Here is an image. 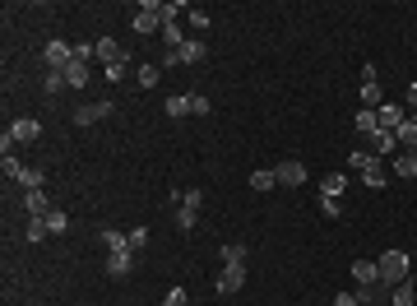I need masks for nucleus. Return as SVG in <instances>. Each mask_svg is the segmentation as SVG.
<instances>
[{"instance_id": "40", "label": "nucleus", "mask_w": 417, "mask_h": 306, "mask_svg": "<svg viewBox=\"0 0 417 306\" xmlns=\"http://www.w3.org/2000/svg\"><path fill=\"white\" fill-rule=\"evenodd\" d=\"M320 214L339 218V214H343V204H339V199H334V195H320Z\"/></svg>"}, {"instance_id": "22", "label": "nucleus", "mask_w": 417, "mask_h": 306, "mask_svg": "<svg viewBox=\"0 0 417 306\" xmlns=\"http://www.w3.org/2000/svg\"><path fill=\"white\" fill-rule=\"evenodd\" d=\"M65 84H70V89H84V84H89V61H70L65 65Z\"/></svg>"}, {"instance_id": "33", "label": "nucleus", "mask_w": 417, "mask_h": 306, "mask_svg": "<svg viewBox=\"0 0 417 306\" xmlns=\"http://www.w3.org/2000/svg\"><path fill=\"white\" fill-rule=\"evenodd\" d=\"M394 172H399V177H417V153H403V158H394Z\"/></svg>"}, {"instance_id": "1", "label": "nucleus", "mask_w": 417, "mask_h": 306, "mask_svg": "<svg viewBox=\"0 0 417 306\" xmlns=\"http://www.w3.org/2000/svg\"><path fill=\"white\" fill-rule=\"evenodd\" d=\"M376 269H380V288H399L408 278V269H413V260H408V251H385L376 260Z\"/></svg>"}, {"instance_id": "14", "label": "nucleus", "mask_w": 417, "mask_h": 306, "mask_svg": "<svg viewBox=\"0 0 417 306\" xmlns=\"http://www.w3.org/2000/svg\"><path fill=\"white\" fill-rule=\"evenodd\" d=\"M163 111H167V121H181V116H190V93H172L167 102H163Z\"/></svg>"}, {"instance_id": "42", "label": "nucleus", "mask_w": 417, "mask_h": 306, "mask_svg": "<svg viewBox=\"0 0 417 306\" xmlns=\"http://www.w3.org/2000/svg\"><path fill=\"white\" fill-rule=\"evenodd\" d=\"M195 218H200V214H190V209H176V228L190 232V228H195Z\"/></svg>"}, {"instance_id": "38", "label": "nucleus", "mask_w": 417, "mask_h": 306, "mask_svg": "<svg viewBox=\"0 0 417 306\" xmlns=\"http://www.w3.org/2000/svg\"><path fill=\"white\" fill-rule=\"evenodd\" d=\"M144 246H149V228H130V251H144Z\"/></svg>"}, {"instance_id": "25", "label": "nucleus", "mask_w": 417, "mask_h": 306, "mask_svg": "<svg viewBox=\"0 0 417 306\" xmlns=\"http://www.w3.org/2000/svg\"><path fill=\"white\" fill-rule=\"evenodd\" d=\"M19 186H24V190H42V186H46V172L42 168H24V172H19Z\"/></svg>"}, {"instance_id": "4", "label": "nucleus", "mask_w": 417, "mask_h": 306, "mask_svg": "<svg viewBox=\"0 0 417 306\" xmlns=\"http://www.w3.org/2000/svg\"><path fill=\"white\" fill-rule=\"evenodd\" d=\"M42 56H46V70H65V65L75 61V46H70V42H61V37H51Z\"/></svg>"}, {"instance_id": "9", "label": "nucleus", "mask_w": 417, "mask_h": 306, "mask_svg": "<svg viewBox=\"0 0 417 306\" xmlns=\"http://www.w3.org/2000/svg\"><path fill=\"white\" fill-rule=\"evenodd\" d=\"M37 135H42V125L33 121V116H15V121H10V139H15V144H33Z\"/></svg>"}, {"instance_id": "3", "label": "nucleus", "mask_w": 417, "mask_h": 306, "mask_svg": "<svg viewBox=\"0 0 417 306\" xmlns=\"http://www.w3.org/2000/svg\"><path fill=\"white\" fill-rule=\"evenodd\" d=\"M93 56H98L102 65H121V61H130V51H125L116 37H98V42H93Z\"/></svg>"}, {"instance_id": "29", "label": "nucleus", "mask_w": 417, "mask_h": 306, "mask_svg": "<svg viewBox=\"0 0 417 306\" xmlns=\"http://www.w3.org/2000/svg\"><path fill=\"white\" fill-rule=\"evenodd\" d=\"M362 186H371V190H380V186H385V168H380V163H371V168L362 172Z\"/></svg>"}, {"instance_id": "12", "label": "nucleus", "mask_w": 417, "mask_h": 306, "mask_svg": "<svg viewBox=\"0 0 417 306\" xmlns=\"http://www.w3.org/2000/svg\"><path fill=\"white\" fill-rule=\"evenodd\" d=\"M353 297H357V306H385L389 302V288H380V283H362Z\"/></svg>"}, {"instance_id": "24", "label": "nucleus", "mask_w": 417, "mask_h": 306, "mask_svg": "<svg viewBox=\"0 0 417 306\" xmlns=\"http://www.w3.org/2000/svg\"><path fill=\"white\" fill-rule=\"evenodd\" d=\"M389 302H394V306H413V302H417V292H413V278H403L399 288H389Z\"/></svg>"}, {"instance_id": "34", "label": "nucleus", "mask_w": 417, "mask_h": 306, "mask_svg": "<svg viewBox=\"0 0 417 306\" xmlns=\"http://www.w3.org/2000/svg\"><path fill=\"white\" fill-rule=\"evenodd\" d=\"M209 111H214V102L204 93H190V116H209Z\"/></svg>"}, {"instance_id": "41", "label": "nucleus", "mask_w": 417, "mask_h": 306, "mask_svg": "<svg viewBox=\"0 0 417 306\" xmlns=\"http://www.w3.org/2000/svg\"><path fill=\"white\" fill-rule=\"evenodd\" d=\"M158 65H163V70H172V65H185V61H181V51H172V46H163V56H158Z\"/></svg>"}, {"instance_id": "5", "label": "nucleus", "mask_w": 417, "mask_h": 306, "mask_svg": "<svg viewBox=\"0 0 417 306\" xmlns=\"http://www.w3.org/2000/svg\"><path fill=\"white\" fill-rule=\"evenodd\" d=\"M241 283H246V264H223V274H218L214 288L228 297V292H241Z\"/></svg>"}, {"instance_id": "44", "label": "nucleus", "mask_w": 417, "mask_h": 306, "mask_svg": "<svg viewBox=\"0 0 417 306\" xmlns=\"http://www.w3.org/2000/svg\"><path fill=\"white\" fill-rule=\"evenodd\" d=\"M125 70H130V61H121V65H107V79H111V84H121V79H125Z\"/></svg>"}, {"instance_id": "10", "label": "nucleus", "mask_w": 417, "mask_h": 306, "mask_svg": "<svg viewBox=\"0 0 417 306\" xmlns=\"http://www.w3.org/2000/svg\"><path fill=\"white\" fill-rule=\"evenodd\" d=\"M274 177H278V186H302L306 181V168H302L297 158H283V163L274 168Z\"/></svg>"}, {"instance_id": "13", "label": "nucleus", "mask_w": 417, "mask_h": 306, "mask_svg": "<svg viewBox=\"0 0 417 306\" xmlns=\"http://www.w3.org/2000/svg\"><path fill=\"white\" fill-rule=\"evenodd\" d=\"M176 51H181V61H185V65H200L204 56H209V46H204L200 37H185V42L176 46Z\"/></svg>"}, {"instance_id": "37", "label": "nucleus", "mask_w": 417, "mask_h": 306, "mask_svg": "<svg viewBox=\"0 0 417 306\" xmlns=\"http://www.w3.org/2000/svg\"><path fill=\"white\" fill-rule=\"evenodd\" d=\"M61 89H70L65 84V70H46V93H61Z\"/></svg>"}, {"instance_id": "8", "label": "nucleus", "mask_w": 417, "mask_h": 306, "mask_svg": "<svg viewBox=\"0 0 417 306\" xmlns=\"http://www.w3.org/2000/svg\"><path fill=\"white\" fill-rule=\"evenodd\" d=\"M102 116H111V102H107V98H98V102H84V107L75 111V125H98Z\"/></svg>"}, {"instance_id": "28", "label": "nucleus", "mask_w": 417, "mask_h": 306, "mask_svg": "<svg viewBox=\"0 0 417 306\" xmlns=\"http://www.w3.org/2000/svg\"><path fill=\"white\" fill-rule=\"evenodd\" d=\"M278 186V177L269 168H260V172H250V190H274Z\"/></svg>"}, {"instance_id": "27", "label": "nucleus", "mask_w": 417, "mask_h": 306, "mask_svg": "<svg viewBox=\"0 0 417 306\" xmlns=\"http://www.w3.org/2000/svg\"><path fill=\"white\" fill-rule=\"evenodd\" d=\"M371 163H380V158H376L371 149H353V153H348V168H357V172H367Z\"/></svg>"}, {"instance_id": "36", "label": "nucleus", "mask_w": 417, "mask_h": 306, "mask_svg": "<svg viewBox=\"0 0 417 306\" xmlns=\"http://www.w3.org/2000/svg\"><path fill=\"white\" fill-rule=\"evenodd\" d=\"M24 237H28V242H42V237H51V232H46V218H28V232H24Z\"/></svg>"}, {"instance_id": "35", "label": "nucleus", "mask_w": 417, "mask_h": 306, "mask_svg": "<svg viewBox=\"0 0 417 306\" xmlns=\"http://www.w3.org/2000/svg\"><path fill=\"white\" fill-rule=\"evenodd\" d=\"M0 172H5L10 181H19V172H24V163H19L15 153H5V158H0Z\"/></svg>"}, {"instance_id": "45", "label": "nucleus", "mask_w": 417, "mask_h": 306, "mask_svg": "<svg viewBox=\"0 0 417 306\" xmlns=\"http://www.w3.org/2000/svg\"><path fill=\"white\" fill-rule=\"evenodd\" d=\"M403 107L417 111V84H408V89H403Z\"/></svg>"}, {"instance_id": "16", "label": "nucleus", "mask_w": 417, "mask_h": 306, "mask_svg": "<svg viewBox=\"0 0 417 306\" xmlns=\"http://www.w3.org/2000/svg\"><path fill=\"white\" fill-rule=\"evenodd\" d=\"M24 209H28V218H46L51 209H46V190H24Z\"/></svg>"}, {"instance_id": "43", "label": "nucleus", "mask_w": 417, "mask_h": 306, "mask_svg": "<svg viewBox=\"0 0 417 306\" xmlns=\"http://www.w3.org/2000/svg\"><path fill=\"white\" fill-rule=\"evenodd\" d=\"M185 19H190V28H195V33H200V28H209V15H204V10H190Z\"/></svg>"}, {"instance_id": "15", "label": "nucleus", "mask_w": 417, "mask_h": 306, "mask_svg": "<svg viewBox=\"0 0 417 306\" xmlns=\"http://www.w3.org/2000/svg\"><path fill=\"white\" fill-rule=\"evenodd\" d=\"M353 130H357L362 139H371L376 130H380V121H376V111H371V107H362V111L353 116Z\"/></svg>"}, {"instance_id": "19", "label": "nucleus", "mask_w": 417, "mask_h": 306, "mask_svg": "<svg viewBox=\"0 0 417 306\" xmlns=\"http://www.w3.org/2000/svg\"><path fill=\"white\" fill-rule=\"evenodd\" d=\"M158 75H163V65H158V61H144L135 70V84H139V89H158Z\"/></svg>"}, {"instance_id": "23", "label": "nucleus", "mask_w": 417, "mask_h": 306, "mask_svg": "<svg viewBox=\"0 0 417 306\" xmlns=\"http://www.w3.org/2000/svg\"><path fill=\"white\" fill-rule=\"evenodd\" d=\"M246 242H223V264H246Z\"/></svg>"}, {"instance_id": "21", "label": "nucleus", "mask_w": 417, "mask_h": 306, "mask_svg": "<svg viewBox=\"0 0 417 306\" xmlns=\"http://www.w3.org/2000/svg\"><path fill=\"white\" fill-rule=\"evenodd\" d=\"M394 139H399L403 149H417V111H408V121L394 130Z\"/></svg>"}, {"instance_id": "31", "label": "nucleus", "mask_w": 417, "mask_h": 306, "mask_svg": "<svg viewBox=\"0 0 417 306\" xmlns=\"http://www.w3.org/2000/svg\"><path fill=\"white\" fill-rule=\"evenodd\" d=\"M65 228H70V218H65V209H51V214H46V232L56 237V232H65Z\"/></svg>"}, {"instance_id": "17", "label": "nucleus", "mask_w": 417, "mask_h": 306, "mask_svg": "<svg viewBox=\"0 0 417 306\" xmlns=\"http://www.w3.org/2000/svg\"><path fill=\"white\" fill-rule=\"evenodd\" d=\"M353 283H357V288H362V283H380L376 260H353Z\"/></svg>"}, {"instance_id": "20", "label": "nucleus", "mask_w": 417, "mask_h": 306, "mask_svg": "<svg viewBox=\"0 0 417 306\" xmlns=\"http://www.w3.org/2000/svg\"><path fill=\"white\" fill-rule=\"evenodd\" d=\"M98 237H102V246H107V255H111V251H130V232L102 228V232H98Z\"/></svg>"}, {"instance_id": "46", "label": "nucleus", "mask_w": 417, "mask_h": 306, "mask_svg": "<svg viewBox=\"0 0 417 306\" xmlns=\"http://www.w3.org/2000/svg\"><path fill=\"white\" fill-rule=\"evenodd\" d=\"M334 306H357V297H353V292H339V297H334Z\"/></svg>"}, {"instance_id": "30", "label": "nucleus", "mask_w": 417, "mask_h": 306, "mask_svg": "<svg viewBox=\"0 0 417 306\" xmlns=\"http://www.w3.org/2000/svg\"><path fill=\"white\" fill-rule=\"evenodd\" d=\"M181 209L200 214V209H204V190H181Z\"/></svg>"}, {"instance_id": "18", "label": "nucleus", "mask_w": 417, "mask_h": 306, "mask_svg": "<svg viewBox=\"0 0 417 306\" xmlns=\"http://www.w3.org/2000/svg\"><path fill=\"white\" fill-rule=\"evenodd\" d=\"M343 190H348V177H343V172H324V177H320V195H334V199H339Z\"/></svg>"}, {"instance_id": "2", "label": "nucleus", "mask_w": 417, "mask_h": 306, "mask_svg": "<svg viewBox=\"0 0 417 306\" xmlns=\"http://www.w3.org/2000/svg\"><path fill=\"white\" fill-rule=\"evenodd\" d=\"M163 10L167 5H158V0H139L135 5V33H163Z\"/></svg>"}, {"instance_id": "6", "label": "nucleus", "mask_w": 417, "mask_h": 306, "mask_svg": "<svg viewBox=\"0 0 417 306\" xmlns=\"http://www.w3.org/2000/svg\"><path fill=\"white\" fill-rule=\"evenodd\" d=\"M376 121H380V130H389V135H394V130L408 121V107H403V102H385V107L376 111Z\"/></svg>"}, {"instance_id": "32", "label": "nucleus", "mask_w": 417, "mask_h": 306, "mask_svg": "<svg viewBox=\"0 0 417 306\" xmlns=\"http://www.w3.org/2000/svg\"><path fill=\"white\" fill-rule=\"evenodd\" d=\"M163 42H167L172 51H176V46L185 42V33H181V24H163Z\"/></svg>"}, {"instance_id": "39", "label": "nucleus", "mask_w": 417, "mask_h": 306, "mask_svg": "<svg viewBox=\"0 0 417 306\" xmlns=\"http://www.w3.org/2000/svg\"><path fill=\"white\" fill-rule=\"evenodd\" d=\"M163 306H190V292H185V288H172L167 297H163Z\"/></svg>"}, {"instance_id": "26", "label": "nucleus", "mask_w": 417, "mask_h": 306, "mask_svg": "<svg viewBox=\"0 0 417 306\" xmlns=\"http://www.w3.org/2000/svg\"><path fill=\"white\" fill-rule=\"evenodd\" d=\"M362 107H371V111L385 107V93H380V84H362Z\"/></svg>"}, {"instance_id": "7", "label": "nucleus", "mask_w": 417, "mask_h": 306, "mask_svg": "<svg viewBox=\"0 0 417 306\" xmlns=\"http://www.w3.org/2000/svg\"><path fill=\"white\" fill-rule=\"evenodd\" d=\"M135 274V251H111L107 255V278H130Z\"/></svg>"}, {"instance_id": "11", "label": "nucleus", "mask_w": 417, "mask_h": 306, "mask_svg": "<svg viewBox=\"0 0 417 306\" xmlns=\"http://www.w3.org/2000/svg\"><path fill=\"white\" fill-rule=\"evenodd\" d=\"M362 149H371V153H376V158H389V153L399 149V139L389 135V130H376V135H371V139H362Z\"/></svg>"}]
</instances>
